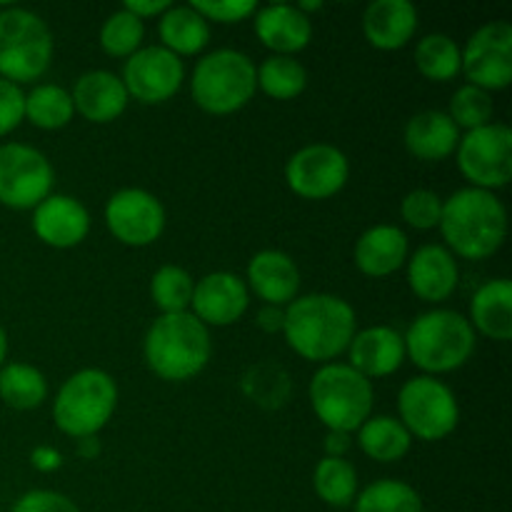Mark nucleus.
I'll use <instances>...</instances> for the list:
<instances>
[{"label":"nucleus","instance_id":"nucleus-38","mask_svg":"<svg viewBox=\"0 0 512 512\" xmlns=\"http://www.w3.org/2000/svg\"><path fill=\"white\" fill-rule=\"evenodd\" d=\"M400 215L405 223L415 230H433L440 225V215H443V198L435 190L418 188L410 190L400 203Z\"/></svg>","mask_w":512,"mask_h":512},{"label":"nucleus","instance_id":"nucleus-47","mask_svg":"<svg viewBox=\"0 0 512 512\" xmlns=\"http://www.w3.org/2000/svg\"><path fill=\"white\" fill-rule=\"evenodd\" d=\"M5 358H8V333H5V328L0 325V368L5 365Z\"/></svg>","mask_w":512,"mask_h":512},{"label":"nucleus","instance_id":"nucleus-30","mask_svg":"<svg viewBox=\"0 0 512 512\" xmlns=\"http://www.w3.org/2000/svg\"><path fill=\"white\" fill-rule=\"evenodd\" d=\"M315 495L330 508H350L358 498V470L345 458L325 455L313 473Z\"/></svg>","mask_w":512,"mask_h":512},{"label":"nucleus","instance_id":"nucleus-5","mask_svg":"<svg viewBox=\"0 0 512 512\" xmlns=\"http://www.w3.org/2000/svg\"><path fill=\"white\" fill-rule=\"evenodd\" d=\"M310 408L330 433H355L373 418L375 390L348 363H328L310 380Z\"/></svg>","mask_w":512,"mask_h":512},{"label":"nucleus","instance_id":"nucleus-2","mask_svg":"<svg viewBox=\"0 0 512 512\" xmlns=\"http://www.w3.org/2000/svg\"><path fill=\"white\" fill-rule=\"evenodd\" d=\"M438 228L453 255L488 260L508 238V210L490 190L463 188L443 200Z\"/></svg>","mask_w":512,"mask_h":512},{"label":"nucleus","instance_id":"nucleus-27","mask_svg":"<svg viewBox=\"0 0 512 512\" xmlns=\"http://www.w3.org/2000/svg\"><path fill=\"white\" fill-rule=\"evenodd\" d=\"M158 33L163 48H168L178 58L198 55L210 43V23L193 5H170L160 15Z\"/></svg>","mask_w":512,"mask_h":512},{"label":"nucleus","instance_id":"nucleus-40","mask_svg":"<svg viewBox=\"0 0 512 512\" xmlns=\"http://www.w3.org/2000/svg\"><path fill=\"white\" fill-rule=\"evenodd\" d=\"M25 120V93L20 85L0 78V138L13 133Z\"/></svg>","mask_w":512,"mask_h":512},{"label":"nucleus","instance_id":"nucleus-41","mask_svg":"<svg viewBox=\"0 0 512 512\" xmlns=\"http://www.w3.org/2000/svg\"><path fill=\"white\" fill-rule=\"evenodd\" d=\"M10 512H80V508L68 495L55 490H30L15 500Z\"/></svg>","mask_w":512,"mask_h":512},{"label":"nucleus","instance_id":"nucleus-10","mask_svg":"<svg viewBox=\"0 0 512 512\" xmlns=\"http://www.w3.org/2000/svg\"><path fill=\"white\" fill-rule=\"evenodd\" d=\"M55 170L38 148L25 143L0 145V205L35 210L53 195Z\"/></svg>","mask_w":512,"mask_h":512},{"label":"nucleus","instance_id":"nucleus-33","mask_svg":"<svg viewBox=\"0 0 512 512\" xmlns=\"http://www.w3.org/2000/svg\"><path fill=\"white\" fill-rule=\"evenodd\" d=\"M255 73L258 88L273 100H295L308 88V70L293 55H270Z\"/></svg>","mask_w":512,"mask_h":512},{"label":"nucleus","instance_id":"nucleus-31","mask_svg":"<svg viewBox=\"0 0 512 512\" xmlns=\"http://www.w3.org/2000/svg\"><path fill=\"white\" fill-rule=\"evenodd\" d=\"M75 105L65 88L55 83L35 85L25 93V120L40 130H60L73 120Z\"/></svg>","mask_w":512,"mask_h":512},{"label":"nucleus","instance_id":"nucleus-32","mask_svg":"<svg viewBox=\"0 0 512 512\" xmlns=\"http://www.w3.org/2000/svg\"><path fill=\"white\" fill-rule=\"evenodd\" d=\"M413 60L420 75L433 83H448V80L458 78L460 68H463L458 43L445 33H430L418 40Z\"/></svg>","mask_w":512,"mask_h":512},{"label":"nucleus","instance_id":"nucleus-21","mask_svg":"<svg viewBox=\"0 0 512 512\" xmlns=\"http://www.w3.org/2000/svg\"><path fill=\"white\" fill-rule=\"evenodd\" d=\"M253 18L255 35L273 55H293L295 58V53L308 48L313 40V20L310 15L300 13L298 5H263L255 10Z\"/></svg>","mask_w":512,"mask_h":512},{"label":"nucleus","instance_id":"nucleus-23","mask_svg":"<svg viewBox=\"0 0 512 512\" xmlns=\"http://www.w3.org/2000/svg\"><path fill=\"white\" fill-rule=\"evenodd\" d=\"M353 258L360 273L368 275V278H388V275L398 273L408 263V235L398 225H373L358 238Z\"/></svg>","mask_w":512,"mask_h":512},{"label":"nucleus","instance_id":"nucleus-7","mask_svg":"<svg viewBox=\"0 0 512 512\" xmlns=\"http://www.w3.org/2000/svg\"><path fill=\"white\" fill-rule=\"evenodd\" d=\"M193 100L210 115H230L243 110L258 93L255 63L245 53L220 48L203 55L190 80Z\"/></svg>","mask_w":512,"mask_h":512},{"label":"nucleus","instance_id":"nucleus-12","mask_svg":"<svg viewBox=\"0 0 512 512\" xmlns=\"http://www.w3.org/2000/svg\"><path fill=\"white\" fill-rule=\"evenodd\" d=\"M350 163L335 145L313 143L290 155L285 163V183L305 200H328L348 185Z\"/></svg>","mask_w":512,"mask_h":512},{"label":"nucleus","instance_id":"nucleus-22","mask_svg":"<svg viewBox=\"0 0 512 512\" xmlns=\"http://www.w3.org/2000/svg\"><path fill=\"white\" fill-rule=\"evenodd\" d=\"M75 105V113L95 125H105L118 120L128 108L130 98L123 80L110 70H88L80 75L70 93Z\"/></svg>","mask_w":512,"mask_h":512},{"label":"nucleus","instance_id":"nucleus-44","mask_svg":"<svg viewBox=\"0 0 512 512\" xmlns=\"http://www.w3.org/2000/svg\"><path fill=\"white\" fill-rule=\"evenodd\" d=\"M283 320H285V308H275V305H265L258 313V325L268 333H283Z\"/></svg>","mask_w":512,"mask_h":512},{"label":"nucleus","instance_id":"nucleus-19","mask_svg":"<svg viewBox=\"0 0 512 512\" xmlns=\"http://www.w3.org/2000/svg\"><path fill=\"white\" fill-rule=\"evenodd\" d=\"M350 368L358 370L363 378H388V375L398 373L400 365L405 363V340L403 333L388 325H373L350 340Z\"/></svg>","mask_w":512,"mask_h":512},{"label":"nucleus","instance_id":"nucleus-11","mask_svg":"<svg viewBox=\"0 0 512 512\" xmlns=\"http://www.w3.org/2000/svg\"><path fill=\"white\" fill-rule=\"evenodd\" d=\"M458 168L470 180V188L498 190L512 178V130L503 123L468 130L460 135Z\"/></svg>","mask_w":512,"mask_h":512},{"label":"nucleus","instance_id":"nucleus-25","mask_svg":"<svg viewBox=\"0 0 512 512\" xmlns=\"http://www.w3.org/2000/svg\"><path fill=\"white\" fill-rule=\"evenodd\" d=\"M405 148L423 163H440L458 150L460 130L443 110H423L405 125Z\"/></svg>","mask_w":512,"mask_h":512},{"label":"nucleus","instance_id":"nucleus-45","mask_svg":"<svg viewBox=\"0 0 512 512\" xmlns=\"http://www.w3.org/2000/svg\"><path fill=\"white\" fill-rule=\"evenodd\" d=\"M350 450V435L348 433H330L325 438V455L330 458H345V453Z\"/></svg>","mask_w":512,"mask_h":512},{"label":"nucleus","instance_id":"nucleus-8","mask_svg":"<svg viewBox=\"0 0 512 512\" xmlns=\"http://www.w3.org/2000/svg\"><path fill=\"white\" fill-rule=\"evenodd\" d=\"M53 50V33L38 13L0 10V78L15 85L40 80L53 63Z\"/></svg>","mask_w":512,"mask_h":512},{"label":"nucleus","instance_id":"nucleus-14","mask_svg":"<svg viewBox=\"0 0 512 512\" xmlns=\"http://www.w3.org/2000/svg\"><path fill=\"white\" fill-rule=\"evenodd\" d=\"M105 225L118 243L148 248L163 235L165 208L148 190L123 188L105 203Z\"/></svg>","mask_w":512,"mask_h":512},{"label":"nucleus","instance_id":"nucleus-20","mask_svg":"<svg viewBox=\"0 0 512 512\" xmlns=\"http://www.w3.org/2000/svg\"><path fill=\"white\" fill-rule=\"evenodd\" d=\"M245 285L265 305L288 308L300 290V270L283 250H260L250 258Z\"/></svg>","mask_w":512,"mask_h":512},{"label":"nucleus","instance_id":"nucleus-3","mask_svg":"<svg viewBox=\"0 0 512 512\" xmlns=\"http://www.w3.org/2000/svg\"><path fill=\"white\" fill-rule=\"evenodd\" d=\"M143 355L148 368L165 383L198 378L213 355L210 328H205L190 310L160 315L145 333Z\"/></svg>","mask_w":512,"mask_h":512},{"label":"nucleus","instance_id":"nucleus-36","mask_svg":"<svg viewBox=\"0 0 512 512\" xmlns=\"http://www.w3.org/2000/svg\"><path fill=\"white\" fill-rule=\"evenodd\" d=\"M143 38L145 23L123 8H120L118 13L110 15L103 23V28H100V48H103L105 55H110V58L128 60L130 55L138 53V50L143 48Z\"/></svg>","mask_w":512,"mask_h":512},{"label":"nucleus","instance_id":"nucleus-29","mask_svg":"<svg viewBox=\"0 0 512 512\" xmlns=\"http://www.w3.org/2000/svg\"><path fill=\"white\" fill-rule=\"evenodd\" d=\"M48 398V380L28 363H8L0 368V400L13 410H35Z\"/></svg>","mask_w":512,"mask_h":512},{"label":"nucleus","instance_id":"nucleus-43","mask_svg":"<svg viewBox=\"0 0 512 512\" xmlns=\"http://www.w3.org/2000/svg\"><path fill=\"white\" fill-rule=\"evenodd\" d=\"M168 8L170 3H165V0H128V3L123 5V10H128L130 15H135V18L143 20V23L148 18H160Z\"/></svg>","mask_w":512,"mask_h":512},{"label":"nucleus","instance_id":"nucleus-13","mask_svg":"<svg viewBox=\"0 0 512 512\" xmlns=\"http://www.w3.org/2000/svg\"><path fill=\"white\" fill-rule=\"evenodd\" d=\"M460 60V73H465L475 88L488 93L508 88L512 83V25L495 20L475 30L460 50Z\"/></svg>","mask_w":512,"mask_h":512},{"label":"nucleus","instance_id":"nucleus-24","mask_svg":"<svg viewBox=\"0 0 512 512\" xmlns=\"http://www.w3.org/2000/svg\"><path fill=\"white\" fill-rule=\"evenodd\" d=\"M418 30V8L408 0H375L363 13V35L373 48L400 50Z\"/></svg>","mask_w":512,"mask_h":512},{"label":"nucleus","instance_id":"nucleus-26","mask_svg":"<svg viewBox=\"0 0 512 512\" xmlns=\"http://www.w3.org/2000/svg\"><path fill=\"white\" fill-rule=\"evenodd\" d=\"M470 325L498 343L512 338V283L508 278L488 280L475 290L470 300Z\"/></svg>","mask_w":512,"mask_h":512},{"label":"nucleus","instance_id":"nucleus-34","mask_svg":"<svg viewBox=\"0 0 512 512\" xmlns=\"http://www.w3.org/2000/svg\"><path fill=\"white\" fill-rule=\"evenodd\" d=\"M355 512H423V498L403 480H378L355 498Z\"/></svg>","mask_w":512,"mask_h":512},{"label":"nucleus","instance_id":"nucleus-6","mask_svg":"<svg viewBox=\"0 0 512 512\" xmlns=\"http://www.w3.org/2000/svg\"><path fill=\"white\" fill-rule=\"evenodd\" d=\"M118 408V385L100 368H85L60 385L53 400V420L68 438H95Z\"/></svg>","mask_w":512,"mask_h":512},{"label":"nucleus","instance_id":"nucleus-4","mask_svg":"<svg viewBox=\"0 0 512 512\" xmlns=\"http://www.w3.org/2000/svg\"><path fill=\"white\" fill-rule=\"evenodd\" d=\"M403 340L405 355L425 375H433V378L463 368L473 358L475 343H478L470 320L445 308L418 315Z\"/></svg>","mask_w":512,"mask_h":512},{"label":"nucleus","instance_id":"nucleus-39","mask_svg":"<svg viewBox=\"0 0 512 512\" xmlns=\"http://www.w3.org/2000/svg\"><path fill=\"white\" fill-rule=\"evenodd\" d=\"M190 5H193L208 23L220 25L243 23V20H248L250 15H255V10H258V3H255V0H213V3L195 0V3Z\"/></svg>","mask_w":512,"mask_h":512},{"label":"nucleus","instance_id":"nucleus-9","mask_svg":"<svg viewBox=\"0 0 512 512\" xmlns=\"http://www.w3.org/2000/svg\"><path fill=\"white\" fill-rule=\"evenodd\" d=\"M398 413L405 430L425 443L445 440L460 423L458 398L433 375H418L400 388Z\"/></svg>","mask_w":512,"mask_h":512},{"label":"nucleus","instance_id":"nucleus-18","mask_svg":"<svg viewBox=\"0 0 512 512\" xmlns=\"http://www.w3.org/2000/svg\"><path fill=\"white\" fill-rule=\"evenodd\" d=\"M408 285L423 303H445L458 290V260L445 245H423L408 258Z\"/></svg>","mask_w":512,"mask_h":512},{"label":"nucleus","instance_id":"nucleus-28","mask_svg":"<svg viewBox=\"0 0 512 512\" xmlns=\"http://www.w3.org/2000/svg\"><path fill=\"white\" fill-rule=\"evenodd\" d=\"M358 445L375 463H400L413 448V435L398 418L375 415L358 428Z\"/></svg>","mask_w":512,"mask_h":512},{"label":"nucleus","instance_id":"nucleus-37","mask_svg":"<svg viewBox=\"0 0 512 512\" xmlns=\"http://www.w3.org/2000/svg\"><path fill=\"white\" fill-rule=\"evenodd\" d=\"M493 95L483 88H475V85H463V88L455 90L453 100H450V120L455 125L465 130H478L485 125L493 123Z\"/></svg>","mask_w":512,"mask_h":512},{"label":"nucleus","instance_id":"nucleus-17","mask_svg":"<svg viewBox=\"0 0 512 512\" xmlns=\"http://www.w3.org/2000/svg\"><path fill=\"white\" fill-rule=\"evenodd\" d=\"M33 233L50 248H75L90 233L88 208L70 195H48L33 210Z\"/></svg>","mask_w":512,"mask_h":512},{"label":"nucleus","instance_id":"nucleus-42","mask_svg":"<svg viewBox=\"0 0 512 512\" xmlns=\"http://www.w3.org/2000/svg\"><path fill=\"white\" fill-rule=\"evenodd\" d=\"M30 465H33L38 473H53V470H58L60 465H63V455H60V450H55L53 445H38V448H33V453H30Z\"/></svg>","mask_w":512,"mask_h":512},{"label":"nucleus","instance_id":"nucleus-35","mask_svg":"<svg viewBox=\"0 0 512 512\" xmlns=\"http://www.w3.org/2000/svg\"><path fill=\"white\" fill-rule=\"evenodd\" d=\"M193 275L180 265H163L153 273L150 280V298L160 315L188 313L190 300H193Z\"/></svg>","mask_w":512,"mask_h":512},{"label":"nucleus","instance_id":"nucleus-16","mask_svg":"<svg viewBox=\"0 0 512 512\" xmlns=\"http://www.w3.org/2000/svg\"><path fill=\"white\" fill-rule=\"evenodd\" d=\"M250 308V290L245 280L235 273H210L200 278L193 288L190 313L205 328H228L238 323Z\"/></svg>","mask_w":512,"mask_h":512},{"label":"nucleus","instance_id":"nucleus-1","mask_svg":"<svg viewBox=\"0 0 512 512\" xmlns=\"http://www.w3.org/2000/svg\"><path fill=\"white\" fill-rule=\"evenodd\" d=\"M355 333H358V318L353 305L338 295H303L285 308V343L310 363L328 365L350 348Z\"/></svg>","mask_w":512,"mask_h":512},{"label":"nucleus","instance_id":"nucleus-46","mask_svg":"<svg viewBox=\"0 0 512 512\" xmlns=\"http://www.w3.org/2000/svg\"><path fill=\"white\" fill-rule=\"evenodd\" d=\"M78 455L83 460H93L100 455V443L98 438H83L78 440Z\"/></svg>","mask_w":512,"mask_h":512},{"label":"nucleus","instance_id":"nucleus-15","mask_svg":"<svg viewBox=\"0 0 512 512\" xmlns=\"http://www.w3.org/2000/svg\"><path fill=\"white\" fill-rule=\"evenodd\" d=\"M128 98L143 105H160L173 98L185 80V65L163 45H148L130 55L123 65Z\"/></svg>","mask_w":512,"mask_h":512}]
</instances>
